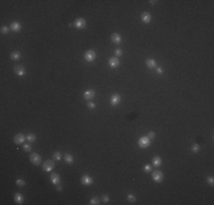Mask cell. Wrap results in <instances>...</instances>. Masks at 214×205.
<instances>
[{"label":"cell","instance_id":"cell-1","mask_svg":"<svg viewBox=\"0 0 214 205\" xmlns=\"http://www.w3.org/2000/svg\"><path fill=\"white\" fill-rule=\"evenodd\" d=\"M153 180L155 181V182H162L163 179H164V174H163V172L162 171H160V170H155L154 172H153Z\"/></svg>","mask_w":214,"mask_h":205},{"label":"cell","instance_id":"cell-2","mask_svg":"<svg viewBox=\"0 0 214 205\" xmlns=\"http://www.w3.org/2000/svg\"><path fill=\"white\" fill-rule=\"evenodd\" d=\"M97 55H96V51L95 50H87L86 54H84V59L87 60V62H94L95 59H96Z\"/></svg>","mask_w":214,"mask_h":205},{"label":"cell","instance_id":"cell-3","mask_svg":"<svg viewBox=\"0 0 214 205\" xmlns=\"http://www.w3.org/2000/svg\"><path fill=\"white\" fill-rule=\"evenodd\" d=\"M138 145L141 147V148H147L150 145V139L148 137H140L138 140Z\"/></svg>","mask_w":214,"mask_h":205},{"label":"cell","instance_id":"cell-4","mask_svg":"<svg viewBox=\"0 0 214 205\" xmlns=\"http://www.w3.org/2000/svg\"><path fill=\"white\" fill-rule=\"evenodd\" d=\"M55 167V163L54 161H51V160H48V161H46L43 163V166H42V169L43 171H46V172H50V171H52V169Z\"/></svg>","mask_w":214,"mask_h":205},{"label":"cell","instance_id":"cell-5","mask_svg":"<svg viewBox=\"0 0 214 205\" xmlns=\"http://www.w3.org/2000/svg\"><path fill=\"white\" fill-rule=\"evenodd\" d=\"M86 25H87V22H86V20L82 17H79V18H76L75 20V22H74V26L76 29H84L86 27Z\"/></svg>","mask_w":214,"mask_h":205},{"label":"cell","instance_id":"cell-6","mask_svg":"<svg viewBox=\"0 0 214 205\" xmlns=\"http://www.w3.org/2000/svg\"><path fill=\"white\" fill-rule=\"evenodd\" d=\"M92 182H94V179H92V177H90L89 174H84L82 178H81V183L84 186H90L92 185Z\"/></svg>","mask_w":214,"mask_h":205},{"label":"cell","instance_id":"cell-7","mask_svg":"<svg viewBox=\"0 0 214 205\" xmlns=\"http://www.w3.org/2000/svg\"><path fill=\"white\" fill-rule=\"evenodd\" d=\"M30 161L32 162L34 165H39L41 163V156L36 153H32L30 156Z\"/></svg>","mask_w":214,"mask_h":205},{"label":"cell","instance_id":"cell-8","mask_svg":"<svg viewBox=\"0 0 214 205\" xmlns=\"http://www.w3.org/2000/svg\"><path fill=\"white\" fill-rule=\"evenodd\" d=\"M108 65H109L112 68H116L120 65V60H118V57H110L109 59H108Z\"/></svg>","mask_w":214,"mask_h":205},{"label":"cell","instance_id":"cell-9","mask_svg":"<svg viewBox=\"0 0 214 205\" xmlns=\"http://www.w3.org/2000/svg\"><path fill=\"white\" fill-rule=\"evenodd\" d=\"M120 102H121V96L118 94H115L110 97V105L112 106H117Z\"/></svg>","mask_w":214,"mask_h":205},{"label":"cell","instance_id":"cell-10","mask_svg":"<svg viewBox=\"0 0 214 205\" xmlns=\"http://www.w3.org/2000/svg\"><path fill=\"white\" fill-rule=\"evenodd\" d=\"M25 136L23 135V133H17L16 136L14 137V143L16 144V145H20V144H23L25 141Z\"/></svg>","mask_w":214,"mask_h":205},{"label":"cell","instance_id":"cell-11","mask_svg":"<svg viewBox=\"0 0 214 205\" xmlns=\"http://www.w3.org/2000/svg\"><path fill=\"white\" fill-rule=\"evenodd\" d=\"M95 96H96V92H95V90H92V89L86 90V91H84V94H83L84 99H87V100H90V99H92Z\"/></svg>","mask_w":214,"mask_h":205},{"label":"cell","instance_id":"cell-12","mask_svg":"<svg viewBox=\"0 0 214 205\" xmlns=\"http://www.w3.org/2000/svg\"><path fill=\"white\" fill-rule=\"evenodd\" d=\"M14 72L16 73V75H18V77H23L25 74V68L21 66V65H16V66H14Z\"/></svg>","mask_w":214,"mask_h":205},{"label":"cell","instance_id":"cell-13","mask_svg":"<svg viewBox=\"0 0 214 205\" xmlns=\"http://www.w3.org/2000/svg\"><path fill=\"white\" fill-rule=\"evenodd\" d=\"M50 180H51V182L54 183V185H59L60 183V177L59 174H57V173H52L51 175H50Z\"/></svg>","mask_w":214,"mask_h":205},{"label":"cell","instance_id":"cell-14","mask_svg":"<svg viewBox=\"0 0 214 205\" xmlns=\"http://www.w3.org/2000/svg\"><path fill=\"white\" fill-rule=\"evenodd\" d=\"M21 27H22V25H21V23H18V22H13L12 24H10V30L14 31V32H20Z\"/></svg>","mask_w":214,"mask_h":205},{"label":"cell","instance_id":"cell-15","mask_svg":"<svg viewBox=\"0 0 214 205\" xmlns=\"http://www.w3.org/2000/svg\"><path fill=\"white\" fill-rule=\"evenodd\" d=\"M110 39H112V42H114V43H116V44H118L121 42V35L118 33H113L112 34V36H110Z\"/></svg>","mask_w":214,"mask_h":205},{"label":"cell","instance_id":"cell-16","mask_svg":"<svg viewBox=\"0 0 214 205\" xmlns=\"http://www.w3.org/2000/svg\"><path fill=\"white\" fill-rule=\"evenodd\" d=\"M14 201L16 202L17 204H22L23 202H24V197H23L22 194H20V193H16L14 195Z\"/></svg>","mask_w":214,"mask_h":205},{"label":"cell","instance_id":"cell-17","mask_svg":"<svg viewBox=\"0 0 214 205\" xmlns=\"http://www.w3.org/2000/svg\"><path fill=\"white\" fill-rule=\"evenodd\" d=\"M141 20L144 23H149L152 21V15L149 13H144V14H141Z\"/></svg>","mask_w":214,"mask_h":205},{"label":"cell","instance_id":"cell-18","mask_svg":"<svg viewBox=\"0 0 214 205\" xmlns=\"http://www.w3.org/2000/svg\"><path fill=\"white\" fill-rule=\"evenodd\" d=\"M146 65H147V67H148V68H155L157 66L156 62H155L154 59H152V58H149V59L146 60Z\"/></svg>","mask_w":214,"mask_h":205},{"label":"cell","instance_id":"cell-19","mask_svg":"<svg viewBox=\"0 0 214 205\" xmlns=\"http://www.w3.org/2000/svg\"><path fill=\"white\" fill-rule=\"evenodd\" d=\"M161 164H162V159H161L160 156H155L154 159H153V165H154V166H156V167H158Z\"/></svg>","mask_w":214,"mask_h":205},{"label":"cell","instance_id":"cell-20","mask_svg":"<svg viewBox=\"0 0 214 205\" xmlns=\"http://www.w3.org/2000/svg\"><path fill=\"white\" fill-rule=\"evenodd\" d=\"M10 58H12L13 60H18V59L21 58V52H18V51L12 52V55H10Z\"/></svg>","mask_w":214,"mask_h":205},{"label":"cell","instance_id":"cell-21","mask_svg":"<svg viewBox=\"0 0 214 205\" xmlns=\"http://www.w3.org/2000/svg\"><path fill=\"white\" fill-rule=\"evenodd\" d=\"M64 160H65V162H66V163H68V164L73 163V161H74V159H73V156H72L71 154H66L65 156H64Z\"/></svg>","mask_w":214,"mask_h":205},{"label":"cell","instance_id":"cell-22","mask_svg":"<svg viewBox=\"0 0 214 205\" xmlns=\"http://www.w3.org/2000/svg\"><path fill=\"white\" fill-rule=\"evenodd\" d=\"M26 140L30 141V143H33V141H35V136H34L33 133H29V135L26 136Z\"/></svg>","mask_w":214,"mask_h":205},{"label":"cell","instance_id":"cell-23","mask_svg":"<svg viewBox=\"0 0 214 205\" xmlns=\"http://www.w3.org/2000/svg\"><path fill=\"white\" fill-rule=\"evenodd\" d=\"M52 157H54V160H56V161H59V160L62 159V154H60V152H55Z\"/></svg>","mask_w":214,"mask_h":205},{"label":"cell","instance_id":"cell-24","mask_svg":"<svg viewBox=\"0 0 214 205\" xmlns=\"http://www.w3.org/2000/svg\"><path fill=\"white\" fill-rule=\"evenodd\" d=\"M90 204L91 205H98L99 204V198L98 197H92L90 199Z\"/></svg>","mask_w":214,"mask_h":205},{"label":"cell","instance_id":"cell-25","mask_svg":"<svg viewBox=\"0 0 214 205\" xmlns=\"http://www.w3.org/2000/svg\"><path fill=\"white\" fill-rule=\"evenodd\" d=\"M200 149V146L198 145V144H194V145L191 146V151L194 152V153H197V152H199Z\"/></svg>","mask_w":214,"mask_h":205},{"label":"cell","instance_id":"cell-26","mask_svg":"<svg viewBox=\"0 0 214 205\" xmlns=\"http://www.w3.org/2000/svg\"><path fill=\"white\" fill-rule=\"evenodd\" d=\"M128 201L130 202V203H134V202H136V196H134L133 194H129V195H128Z\"/></svg>","mask_w":214,"mask_h":205},{"label":"cell","instance_id":"cell-27","mask_svg":"<svg viewBox=\"0 0 214 205\" xmlns=\"http://www.w3.org/2000/svg\"><path fill=\"white\" fill-rule=\"evenodd\" d=\"M16 185L18 186V187H23V186L25 185V181L23 179H17L16 180Z\"/></svg>","mask_w":214,"mask_h":205},{"label":"cell","instance_id":"cell-28","mask_svg":"<svg viewBox=\"0 0 214 205\" xmlns=\"http://www.w3.org/2000/svg\"><path fill=\"white\" fill-rule=\"evenodd\" d=\"M9 31H10V27H8V26H2V27H1V33L2 34L8 33Z\"/></svg>","mask_w":214,"mask_h":205},{"label":"cell","instance_id":"cell-29","mask_svg":"<svg viewBox=\"0 0 214 205\" xmlns=\"http://www.w3.org/2000/svg\"><path fill=\"white\" fill-rule=\"evenodd\" d=\"M206 181H207V183L210 186H213L214 185V178L213 177H207V178H206Z\"/></svg>","mask_w":214,"mask_h":205},{"label":"cell","instance_id":"cell-30","mask_svg":"<svg viewBox=\"0 0 214 205\" xmlns=\"http://www.w3.org/2000/svg\"><path fill=\"white\" fill-rule=\"evenodd\" d=\"M23 149H24L25 152H31V145H30V144H24Z\"/></svg>","mask_w":214,"mask_h":205},{"label":"cell","instance_id":"cell-31","mask_svg":"<svg viewBox=\"0 0 214 205\" xmlns=\"http://www.w3.org/2000/svg\"><path fill=\"white\" fill-rule=\"evenodd\" d=\"M122 54H123V51L121 50V49H116V50H115V56H116V57L122 56Z\"/></svg>","mask_w":214,"mask_h":205},{"label":"cell","instance_id":"cell-32","mask_svg":"<svg viewBox=\"0 0 214 205\" xmlns=\"http://www.w3.org/2000/svg\"><path fill=\"white\" fill-rule=\"evenodd\" d=\"M144 170L146 171V172H149V171H152V165H149V164H146L144 166Z\"/></svg>","mask_w":214,"mask_h":205},{"label":"cell","instance_id":"cell-33","mask_svg":"<svg viewBox=\"0 0 214 205\" xmlns=\"http://www.w3.org/2000/svg\"><path fill=\"white\" fill-rule=\"evenodd\" d=\"M147 137H148V138L150 139V140H153V139L155 138V133L153 132V131H150V132L148 133V135H147Z\"/></svg>","mask_w":214,"mask_h":205},{"label":"cell","instance_id":"cell-34","mask_svg":"<svg viewBox=\"0 0 214 205\" xmlns=\"http://www.w3.org/2000/svg\"><path fill=\"white\" fill-rule=\"evenodd\" d=\"M88 107H90V108H95V107H96V104H95V102H88Z\"/></svg>","mask_w":214,"mask_h":205},{"label":"cell","instance_id":"cell-35","mask_svg":"<svg viewBox=\"0 0 214 205\" xmlns=\"http://www.w3.org/2000/svg\"><path fill=\"white\" fill-rule=\"evenodd\" d=\"M103 201H104V202H106V203H107V202L109 201V197H108L107 195H104V196H103Z\"/></svg>","mask_w":214,"mask_h":205},{"label":"cell","instance_id":"cell-36","mask_svg":"<svg viewBox=\"0 0 214 205\" xmlns=\"http://www.w3.org/2000/svg\"><path fill=\"white\" fill-rule=\"evenodd\" d=\"M156 71H157L158 74H162V73H163V68H161V67H157V70H156Z\"/></svg>","mask_w":214,"mask_h":205},{"label":"cell","instance_id":"cell-37","mask_svg":"<svg viewBox=\"0 0 214 205\" xmlns=\"http://www.w3.org/2000/svg\"><path fill=\"white\" fill-rule=\"evenodd\" d=\"M62 189H63V187H62V186L57 185V190H58V191H62Z\"/></svg>","mask_w":214,"mask_h":205}]
</instances>
